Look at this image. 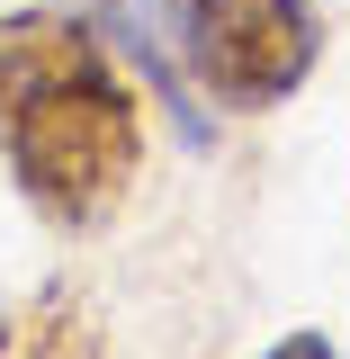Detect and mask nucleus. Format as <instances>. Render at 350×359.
<instances>
[{
    "label": "nucleus",
    "mask_w": 350,
    "mask_h": 359,
    "mask_svg": "<svg viewBox=\"0 0 350 359\" xmlns=\"http://www.w3.org/2000/svg\"><path fill=\"white\" fill-rule=\"evenodd\" d=\"M153 99L63 0L0 9V171L45 233H99L144 180Z\"/></svg>",
    "instance_id": "1"
},
{
    "label": "nucleus",
    "mask_w": 350,
    "mask_h": 359,
    "mask_svg": "<svg viewBox=\"0 0 350 359\" xmlns=\"http://www.w3.org/2000/svg\"><path fill=\"white\" fill-rule=\"evenodd\" d=\"M189 90L216 117H269L323 72L314 0H162Z\"/></svg>",
    "instance_id": "2"
},
{
    "label": "nucleus",
    "mask_w": 350,
    "mask_h": 359,
    "mask_svg": "<svg viewBox=\"0 0 350 359\" xmlns=\"http://www.w3.org/2000/svg\"><path fill=\"white\" fill-rule=\"evenodd\" d=\"M63 9H81L90 27L108 36V54H117L135 81H144L153 117L180 135V153H207V144H216V108H207V99L189 90V72H180L171 9H162V0H63Z\"/></svg>",
    "instance_id": "3"
},
{
    "label": "nucleus",
    "mask_w": 350,
    "mask_h": 359,
    "mask_svg": "<svg viewBox=\"0 0 350 359\" xmlns=\"http://www.w3.org/2000/svg\"><path fill=\"white\" fill-rule=\"evenodd\" d=\"M0 359H99V323L63 287H45L18 314H0Z\"/></svg>",
    "instance_id": "4"
},
{
    "label": "nucleus",
    "mask_w": 350,
    "mask_h": 359,
    "mask_svg": "<svg viewBox=\"0 0 350 359\" xmlns=\"http://www.w3.org/2000/svg\"><path fill=\"white\" fill-rule=\"evenodd\" d=\"M252 359H342V341H332V332H314V323H297V332H278V341H261Z\"/></svg>",
    "instance_id": "5"
}]
</instances>
